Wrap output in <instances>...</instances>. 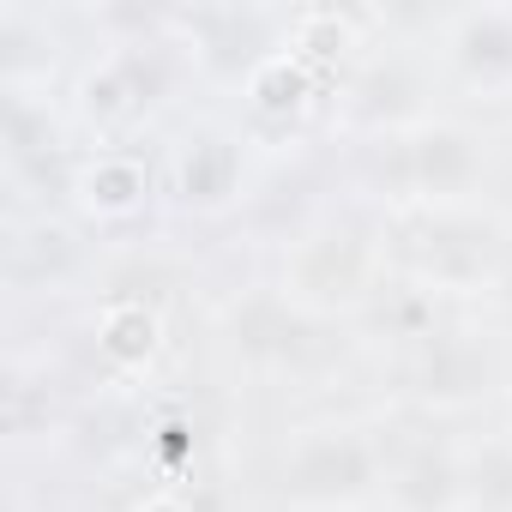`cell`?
<instances>
[{
    "label": "cell",
    "instance_id": "8",
    "mask_svg": "<svg viewBox=\"0 0 512 512\" xmlns=\"http://www.w3.org/2000/svg\"><path fill=\"white\" fill-rule=\"evenodd\" d=\"M290 13H260V7H193L175 13V43L187 49L193 67L247 85V73L260 67L266 55L284 49Z\"/></svg>",
    "mask_w": 512,
    "mask_h": 512
},
{
    "label": "cell",
    "instance_id": "18",
    "mask_svg": "<svg viewBox=\"0 0 512 512\" xmlns=\"http://www.w3.org/2000/svg\"><path fill=\"white\" fill-rule=\"evenodd\" d=\"M362 326H368L380 344H392V350L404 356V350H416L422 338H434L446 320H440V296H434V290H422V284H410V278L392 272V278L380 284V296L368 302Z\"/></svg>",
    "mask_w": 512,
    "mask_h": 512
},
{
    "label": "cell",
    "instance_id": "9",
    "mask_svg": "<svg viewBox=\"0 0 512 512\" xmlns=\"http://www.w3.org/2000/svg\"><path fill=\"white\" fill-rule=\"evenodd\" d=\"M380 500L386 512H470L464 494V464H458V440H434V434H380Z\"/></svg>",
    "mask_w": 512,
    "mask_h": 512
},
{
    "label": "cell",
    "instance_id": "23",
    "mask_svg": "<svg viewBox=\"0 0 512 512\" xmlns=\"http://www.w3.org/2000/svg\"><path fill=\"white\" fill-rule=\"evenodd\" d=\"M500 434H512V386L500 392Z\"/></svg>",
    "mask_w": 512,
    "mask_h": 512
},
{
    "label": "cell",
    "instance_id": "6",
    "mask_svg": "<svg viewBox=\"0 0 512 512\" xmlns=\"http://www.w3.org/2000/svg\"><path fill=\"white\" fill-rule=\"evenodd\" d=\"M320 326L326 320L302 314L278 284H253V290H241L223 308V344H229V356L247 362V368H260V374L302 368L320 350Z\"/></svg>",
    "mask_w": 512,
    "mask_h": 512
},
{
    "label": "cell",
    "instance_id": "11",
    "mask_svg": "<svg viewBox=\"0 0 512 512\" xmlns=\"http://www.w3.org/2000/svg\"><path fill=\"white\" fill-rule=\"evenodd\" d=\"M91 272V241L73 217L37 211L7 229V290L13 296H55Z\"/></svg>",
    "mask_w": 512,
    "mask_h": 512
},
{
    "label": "cell",
    "instance_id": "19",
    "mask_svg": "<svg viewBox=\"0 0 512 512\" xmlns=\"http://www.w3.org/2000/svg\"><path fill=\"white\" fill-rule=\"evenodd\" d=\"M458 464H464L470 512H512V434L458 440Z\"/></svg>",
    "mask_w": 512,
    "mask_h": 512
},
{
    "label": "cell",
    "instance_id": "20",
    "mask_svg": "<svg viewBox=\"0 0 512 512\" xmlns=\"http://www.w3.org/2000/svg\"><path fill=\"white\" fill-rule=\"evenodd\" d=\"M145 452L157 458V476H175L181 464H193V428H187L181 416L145 422Z\"/></svg>",
    "mask_w": 512,
    "mask_h": 512
},
{
    "label": "cell",
    "instance_id": "21",
    "mask_svg": "<svg viewBox=\"0 0 512 512\" xmlns=\"http://www.w3.org/2000/svg\"><path fill=\"white\" fill-rule=\"evenodd\" d=\"M133 512H199V506H193V500H187L181 488H169V482H163V488L139 494V506H133Z\"/></svg>",
    "mask_w": 512,
    "mask_h": 512
},
{
    "label": "cell",
    "instance_id": "1",
    "mask_svg": "<svg viewBox=\"0 0 512 512\" xmlns=\"http://www.w3.org/2000/svg\"><path fill=\"white\" fill-rule=\"evenodd\" d=\"M392 278V247L380 217H320L296 241H284L278 290L314 320H362L380 284Z\"/></svg>",
    "mask_w": 512,
    "mask_h": 512
},
{
    "label": "cell",
    "instance_id": "16",
    "mask_svg": "<svg viewBox=\"0 0 512 512\" xmlns=\"http://www.w3.org/2000/svg\"><path fill=\"white\" fill-rule=\"evenodd\" d=\"M55 67H61V37L49 31V19L37 7L7 0L0 7V79H7V91H37L55 79Z\"/></svg>",
    "mask_w": 512,
    "mask_h": 512
},
{
    "label": "cell",
    "instance_id": "10",
    "mask_svg": "<svg viewBox=\"0 0 512 512\" xmlns=\"http://www.w3.org/2000/svg\"><path fill=\"white\" fill-rule=\"evenodd\" d=\"M163 199L187 217H223L229 205H241V133L211 121L187 127L181 145L169 151Z\"/></svg>",
    "mask_w": 512,
    "mask_h": 512
},
{
    "label": "cell",
    "instance_id": "5",
    "mask_svg": "<svg viewBox=\"0 0 512 512\" xmlns=\"http://www.w3.org/2000/svg\"><path fill=\"white\" fill-rule=\"evenodd\" d=\"M494 386H500L494 350L470 326H440L434 338H422L416 350L398 356V392L416 410H464V404L488 398Z\"/></svg>",
    "mask_w": 512,
    "mask_h": 512
},
{
    "label": "cell",
    "instance_id": "15",
    "mask_svg": "<svg viewBox=\"0 0 512 512\" xmlns=\"http://www.w3.org/2000/svg\"><path fill=\"white\" fill-rule=\"evenodd\" d=\"M326 91H332V79H320V73H314L302 55H290V49L266 55L260 67L247 73V85H241L253 127H302V121L320 109Z\"/></svg>",
    "mask_w": 512,
    "mask_h": 512
},
{
    "label": "cell",
    "instance_id": "14",
    "mask_svg": "<svg viewBox=\"0 0 512 512\" xmlns=\"http://www.w3.org/2000/svg\"><path fill=\"white\" fill-rule=\"evenodd\" d=\"M380 25V13H350V7H296L290 13V31H284V49L302 55L320 79H344L374 43L368 31Z\"/></svg>",
    "mask_w": 512,
    "mask_h": 512
},
{
    "label": "cell",
    "instance_id": "12",
    "mask_svg": "<svg viewBox=\"0 0 512 512\" xmlns=\"http://www.w3.org/2000/svg\"><path fill=\"white\" fill-rule=\"evenodd\" d=\"M440 61L476 97H512V7H464L440 19Z\"/></svg>",
    "mask_w": 512,
    "mask_h": 512
},
{
    "label": "cell",
    "instance_id": "2",
    "mask_svg": "<svg viewBox=\"0 0 512 512\" xmlns=\"http://www.w3.org/2000/svg\"><path fill=\"white\" fill-rule=\"evenodd\" d=\"M386 241H392V272L434 296H488L512 253L506 223L476 205L386 217Z\"/></svg>",
    "mask_w": 512,
    "mask_h": 512
},
{
    "label": "cell",
    "instance_id": "7",
    "mask_svg": "<svg viewBox=\"0 0 512 512\" xmlns=\"http://www.w3.org/2000/svg\"><path fill=\"white\" fill-rule=\"evenodd\" d=\"M338 97H344V121L362 133V139H374V133H410V127H422L434 109H428V79H422V67L404 55V49H392V43H374L344 79H338Z\"/></svg>",
    "mask_w": 512,
    "mask_h": 512
},
{
    "label": "cell",
    "instance_id": "13",
    "mask_svg": "<svg viewBox=\"0 0 512 512\" xmlns=\"http://www.w3.org/2000/svg\"><path fill=\"white\" fill-rule=\"evenodd\" d=\"M157 199V175L139 151L127 145H97L91 157H79L73 169V211L85 223H103V229H127L151 211Z\"/></svg>",
    "mask_w": 512,
    "mask_h": 512
},
{
    "label": "cell",
    "instance_id": "24",
    "mask_svg": "<svg viewBox=\"0 0 512 512\" xmlns=\"http://www.w3.org/2000/svg\"><path fill=\"white\" fill-rule=\"evenodd\" d=\"M241 512H296V506H284V500H260V506H241Z\"/></svg>",
    "mask_w": 512,
    "mask_h": 512
},
{
    "label": "cell",
    "instance_id": "17",
    "mask_svg": "<svg viewBox=\"0 0 512 512\" xmlns=\"http://www.w3.org/2000/svg\"><path fill=\"white\" fill-rule=\"evenodd\" d=\"M91 338H97V356L109 362V374H145L157 356H163V308H145V302H97V320H91Z\"/></svg>",
    "mask_w": 512,
    "mask_h": 512
},
{
    "label": "cell",
    "instance_id": "22",
    "mask_svg": "<svg viewBox=\"0 0 512 512\" xmlns=\"http://www.w3.org/2000/svg\"><path fill=\"white\" fill-rule=\"evenodd\" d=\"M488 302H494L500 314H512V253H506V266H500V278H494V290H488Z\"/></svg>",
    "mask_w": 512,
    "mask_h": 512
},
{
    "label": "cell",
    "instance_id": "3",
    "mask_svg": "<svg viewBox=\"0 0 512 512\" xmlns=\"http://www.w3.org/2000/svg\"><path fill=\"white\" fill-rule=\"evenodd\" d=\"M380 434L362 422H308L278 452V500L296 512H356L380 500Z\"/></svg>",
    "mask_w": 512,
    "mask_h": 512
},
{
    "label": "cell",
    "instance_id": "4",
    "mask_svg": "<svg viewBox=\"0 0 512 512\" xmlns=\"http://www.w3.org/2000/svg\"><path fill=\"white\" fill-rule=\"evenodd\" d=\"M175 49H181L175 25H169V37L109 43V55H97L79 73V85H73L79 121L97 127V133H133V127H145L169 103V91H175Z\"/></svg>",
    "mask_w": 512,
    "mask_h": 512
}]
</instances>
